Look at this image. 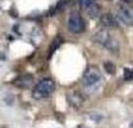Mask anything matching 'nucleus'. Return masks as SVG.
<instances>
[{
	"label": "nucleus",
	"instance_id": "9b49d317",
	"mask_svg": "<svg viewBox=\"0 0 133 128\" xmlns=\"http://www.w3.org/2000/svg\"><path fill=\"white\" fill-rule=\"evenodd\" d=\"M104 69L109 73V74H114L115 73V65L113 64V62H105L104 63Z\"/></svg>",
	"mask_w": 133,
	"mask_h": 128
},
{
	"label": "nucleus",
	"instance_id": "f03ea898",
	"mask_svg": "<svg viewBox=\"0 0 133 128\" xmlns=\"http://www.w3.org/2000/svg\"><path fill=\"white\" fill-rule=\"evenodd\" d=\"M92 40H94L95 44H97L102 49L108 50L109 53L118 54V51H119V42H118V40L109 31H106L105 28L95 32L94 36H92Z\"/></svg>",
	"mask_w": 133,
	"mask_h": 128
},
{
	"label": "nucleus",
	"instance_id": "f257e3e1",
	"mask_svg": "<svg viewBox=\"0 0 133 128\" xmlns=\"http://www.w3.org/2000/svg\"><path fill=\"white\" fill-rule=\"evenodd\" d=\"M101 83H102V76L100 69L97 67H88L82 77L83 88L88 94H92L101 86Z\"/></svg>",
	"mask_w": 133,
	"mask_h": 128
},
{
	"label": "nucleus",
	"instance_id": "20e7f679",
	"mask_svg": "<svg viewBox=\"0 0 133 128\" xmlns=\"http://www.w3.org/2000/svg\"><path fill=\"white\" fill-rule=\"evenodd\" d=\"M66 28L73 35H81L86 30V22L78 12H72L66 19Z\"/></svg>",
	"mask_w": 133,
	"mask_h": 128
},
{
	"label": "nucleus",
	"instance_id": "0eeeda50",
	"mask_svg": "<svg viewBox=\"0 0 133 128\" xmlns=\"http://www.w3.org/2000/svg\"><path fill=\"white\" fill-rule=\"evenodd\" d=\"M100 22H101V24L105 28H118V26H119V21L111 13H104V14H101Z\"/></svg>",
	"mask_w": 133,
	"mask_h": 128
},
{
	"label": "nucleus",
	"instance_id": "f8f14e48",
	"mask_svg": "<svg viewBox=\"0 0 133 128\" xmlns=\"http://www.w3.org/2000/svg\"><path fill=\"white\" fill-rule=\"evenodd\" d=\"M124 80L125 81L133 80V69H125V72H124Z\"/></svg>",
	"mask_w": 133,
	"mask_h": 128
},
{
	"label": "nucleus",
	"instance_id": "423d86ee",
	"mask_svg": "<svg viewBox=\"0 0 133 128\" xmlns=\"http://www.w3.org/2000/svg\"><path fill=\"white\" fill-rule=\"evenodd\" d=\"M116 19L122 22L124 26H128V27L133 26V12L124 3L116 7Z\"/></svg>",
	"mask_w": 133,
	"mask_h": 128
},
{
	"label": "nucleus",
	"instance_id": "9d476101",
	"mask_svg": "<svg viewBox=\"0 0 133 128\" xmlns=\"http://www.w3.org/2000/svg\"><path fill=\"white\" fill-rule=\"evenodd\" d=\"M62 42H63V37L62 36H56L55 39H54V41L51 42V45H50V49H49V58L59 49V46L62 45Z\"/></svg>",
	"mask_w": 133,
	"mask_h": 128
},
{
	"label": "nucleus",
	"instance_id": "39448f33",
	"mask_svg": "<svg viewBox=\"0 0 133 128\" xmlns=\"http://www.w3.org/2000/svg\"><path fill=\"white\" fill-rule=\"evenodd\" d=\"M78 5L90 18H96L101 13V7L96 0H78Z\"/></svg>",
	"mask_w": 133,
	"mask_h": 128
},
{
	"label": "nucleus",
	"instance_id": "ddd939ff",
	"mask_svg": "<svg viewBox=\"0 0 133 128\" xmlns=\"http://www.w3.org/2000/svg\"><path fill=\"white\" fill-rule=\"evenodd\" d=\"M122 1H123V3H131L132 0H122Z\"/></svg>",
	"mask_w": 133,
	"mask_h": 128
},
{
	"label": "nucleus",
	"instance_id": "6e6552de",
	"mask_svg": "<svg viewBox=\"0 0 133 128\" xmlns=\"http://www.w3.org/2000/svg\"><path fill=\"white\" fill-rule=\"evenodd\" d=\"M66 100H68V103H69L70 106L78 109V108H81V106L83 105L84 97H83V95L81 94V92H78V91H73V92H69V94L66 95Z\"/></svg>",
	"mask_w": 133,
	"mask_h": 128
},
{
	"label": "nucleus",
	"instance_id": "7ed1b4c3",
	"mask_svg": "<svg viewBox=\"0 0 133 128\" xmlns=\"http://www.w3.org/2000/svg\"><path fill=\"white\" fill-rule=\"evenodd\" d=\"M55 91V82L51 78H42L40 82L35 85L32 90V97L36 100L48 99Z\"/></svg>",
	"mask_w": 133,
	"mask_h": 128
},
{
	"label": "nucleus",
	"instance_id": "1a4fd4ad",
	"mask_svg": "<svg viewBox=\"0 0 133 128\" xmlns=\"http://www.w3.org/2000/svg\"><path fill=\"white\" fill-rule=\"evenodd\" d=\"M13 83L18 88H30L33 85V77L31 74H22L13 81Z\"/></svg>",
	"mask_w": 133,
	"mask_h": 128
}]
</instances>
